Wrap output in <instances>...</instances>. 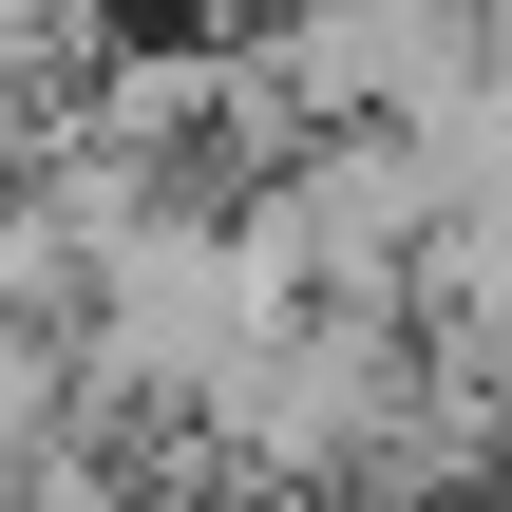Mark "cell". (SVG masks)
Returning a JSON list of instances; mask_svg holds the SVG:
<instances>
[{"label":"cell","instance_id":"6da1fadb","mask_svg":"<svg viewBox=\"0 0 512 512\" xmlns=\"http://www.w3.org/2000/svg\"><path fill=\"white\" fill-rule=\"evenodd\" d=\"M57 418H76V323H57V304H0V475H19Z\"/></svg>","mask_w":512,"mask_h":512}]
</instances>
